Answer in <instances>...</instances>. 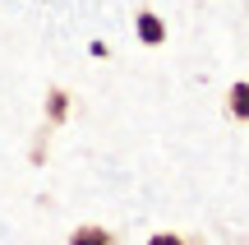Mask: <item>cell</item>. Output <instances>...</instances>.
<instances>
[{"instance_id":"7a4b0ae2","label":"cell","mask_w":249,"mask_h":245,"mask_svg":"<svg viewBox=\"0 0 249 245\" xmlns=\"http://www.w3.org/2000/svg\"><path fill=\"white\" fill-rule=\"evenodd\" d=\"M70 245H116V236H111L107 227H92V222H83V227L70 231Z\"/></svg>"},{"instance_id":"277c9868","label":"cell","mask_w":249,"mask_h":245,"mask_svg":"<svg viewBox=\"0 0 249 245\" xmlns=\"http://www.w3.org/2000/svg\"><path fill=\"white\" fill-rule=\"evenodd\" d=\"M148 245H198V241H194V236H176V231H157Z\"/></svg>"},{"instance_id":"6da1fadb","label":"cell","mask_w":249,"mask_h":245,"mask_svg":"<svg viewBox=\"0 0 249 245\" xmlns=\"http://www.w3.org/2000/svg\"><path fill=\"white\" fill-rule=\"evenodd\" d=\"M134 33H139V42H148V46H161V42H166V23H161L157 14H139Z\"/></svg>"},{"instance_id":"3957f363","label":"cell","mask_w":249,"mask_h":245,"mask_svg":"<svg viewBox=\"0 0 249 245\" xmlns=\"http://www.w3.org/2000/svg\"><path fill=\"white\" fill-rule=\"evenodd\" d=\"M226 111H231L235 120H249V83H231V93H226Z\"/></svg>"},{"instance_id":"5b68a950","label":"cell","mask_w":249,"mask_h":245,"mask_svg":"<svg viewBox=\"0 0 249 245\" xmlns=\"http://www.w3.org/2000/svg\"><path fill=\"white\" fill-rule=\"evenodd\" d=\"M60 116H65V93L51 88V120H60Z\"/></svg>"}]
</instances>
